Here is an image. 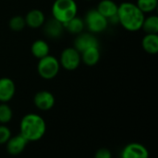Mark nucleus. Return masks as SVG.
I'll use <instances>...</instances> for the list:
<instances>
[{
	"mask_svg": "<svg viewBox=\"0 0 158 158\" xmlns=\"http://www.w3.org/2000/svg\"><path fill=\"white\" fill-rule=\"evenodd\" d=\"M8 27L10 28L11 31H16V32L23 31L24 28L26 27V22H25L24 18L19 15L12 17L8 21Z\"/></svg>",
	"mask_w": 158,
	"mask_h": 158,
	"instance_id": "nucleus-21",
	"label": "nucleus"
},
{
	"mask_svg": "<svg viewBox=\"0 0 158 158\" xmlns=\"http://www.w3.org/2000/svg\"><path fill=\"white\" fill-rule=\"evenodd\" d=\"M10 137H11V131L8 129V127L1 124L0 125V145L6 143Z\"/></svg>",
	"mask_w": 158,
	"mask_h": 158,
	"instance_id": "nucleus-23",
	"label": "nucleus"
},
{
	"mask_svg": "<svg viewBox=\"0 0 158 158\" xmlns=\"http://www.w3.org/2000/svg\"><path fill=\"white\" fill-rule=\"evenodd\" d=\"M13 117V112L11 107L6 103L0 104V123L5 125L8 123Z\"/></svg>",
	"mask_w": 158,
	"mask_h": 158,
	"instance_id": "nucleus-22",
	"label": "nucleus"
},
{
	"mask_svg": "<svg viewBox=\"0 0 158 158\" xmlns=\"http://www.w3.org/2000/svg\"><path fill=\"white\" fill-rule=\"evenodd\" d=\"M121 158H149V152L144 145L138 143H131L123 148Z\"/></svg>",
	"mask_w": 158,
	"mask_h": 158,
	"instance_id": "nucleus-9",
	"label": "nucleus"
},
{
	"mask_svg": "<svg viewBox=\"0 0 158 158\" xmlns=\"http://www.w3.org/2000/svg\"><path fill=\"white\" fill-rule=\"evenodd\" d=\"M85 1H92V0H85Z\"/></svg>",
	"mask_w": 158,
	"mask_h": 158,
	"instance_id": "nucleus-25",
	"label": "nucleus"
},
{
	"mask_svg": "<svg viewBox=\"0 0 158 158\" xmlns=\"http://www.w3.org/2000/svg\"><path fill=\"white\" fill-rule=\"evenodd\" d=\"M24 19L26 22V26L31 29H38L44 24L45 16L42 10L34 8V9L30 10L26 14Z\"/></svg>",
	"mask_w": 158,
	"mask_h": 158,
	"instance_id": "nucleus-13",
	"label": "nucleus"
},
{
	"mask_svg": "<svg viewBox=\"0 0 158 158\" xmlns=\"http://www.w3.org/2000/svg\"><path fill=\"white\" fill-rule=\"evenodd\" d=\"M118 23L128 31H138L142 30L145 14L141 11L136 4L131 2H123L118 9Z\"/></svg>",
	"mask_w": 158,
	"mask_h": 158,
	"instance_id": "nucleus-1",
	"label": "nucleus"
},
{
	"mask_svg": "<svg viewBox=\"0 0 158 158\" xmlns=\"http://www.w3.org/2000/svg\"><path fill=\"white\" fill-rule=\"evenodd\" d=\"M31 52L32 56L38 59H41L48 55H50V47L46 41L43 39L35 40L31 46Z\"/></svg>",
	"mask_w": 158,
	"mask_h": 158,
	"instance_id": "nucleus-16",
	"label": "nucleus"
},
{
	"mask_svg": "<svg viewBox=\"0 0 158 158\" xmlns=\"http://www.w3.org/2000/svg\"><path fill=\"white\" fill-rule=\"evenodd\" d=\"M80 53L91 47H99V41L91 32H81L74 40V46Z\"/></svg>",
	"mask_w": 158,
	"mask_h": 158,
	"instance_id": "nucleus-7",
	"label": "nucleus"
},
{
	"mask_svg": "<svg viewBox=\"0 0 158 158\" xmlns=\"http://www.w3.org/2000/svg\"><path fill=\"white\" fill-rule=\"evenodd\" d=\"M28 143L29 142L19 133V135H15L9 138V140L6 143V151L12 156H18L23 152Z\"/></svg>",
	"mask_w": 158,
	"mask_h": 158,
	"instance_id": "nucleus-12",
	"label": "nucleus"
},
{
	"mask_svg": "<svg viewBox=\"0 0 158 158\" xmlns=\"http://www.w3.org/2000/svg\"><path fill=\"white\" fill-rule=\"evenodd\" d=\"M51 12L53 18L64 25L77 16L78 5L75 0H55Z\"/></svg>",
	"mask_w": 158,
	"mask_h": 158,
	"instance_id": "nucleus-3",
	"label": "nucleus"
},
{
	"mask_svg": "<svg viewBox=\"0 0 158 158\" xmlns=\"http://www.w3.org/2000/svg\"><path fill=\"white\" fill-rule=\"evenodd\" d=\"M142 46L147 54L156 55L158 53V34H145L142 40Z\"/></svg>",
	"mask_w": 158,
	"mask_h": 158,
	"instance_id": "nucleus-17",
	"label": "nucleus"
},
{
	"mask_svg": "<svg viewBox=\"0 0 158 158\" xmlns=\"http://www.w3.org/2000/svg\"><path fill=\"white\" fill-rule=\"evenodd\" d=\"M84 25L91 33H101L108 27V20L101 15L97 9H90L83 19Z\"/></svg>",
	"mask_w": 158,
	"mask_h": 158,
	"instance_id": "nucleus-5",
	"label": "nucleus"
},
{
	"mask_svg": "<svg viewBox=\"0 0 158 158\" xmlns=\"http://www.w3.org/2000/svg\"><path fill=\"white\" fill-rule=\"evenodd\" d=\"M97 11L106 19L118 15V6L113 0H101L96 7Z\"/></svg>",
	"mask_w": 158,
	"mask_h": 158,
	"instance_id": "nucleus-14",
	"label": "nucleus"
},
{
	"mask_svg": "<svg viewBox=\"0 0 158 158\" xmlns=\"http://www.w3.org/2000/svg\"><path fill=\"white\" fill-rule=\"evenodd\" d=\"M43 26H44V33L51 39L60 38L65 31L64 25L61 22L57 21L56 19H55L54 18L45 21Z\"/></svg>",
	"mask_w": 158,
	"mask_h": 158,
	"instance_id": "nucleus-11",
	"label": "nucleus"
},
{
	"mask_svg": "<svg viewBox=\"0 0 158 158\" xmlns=\"http://www.w3.org/2000/svg\"><path fill=\"white\" fill-rule=\"evenodd\" d=\"M60 69L58 59L51 55H48L39 59L37 64V72L44 80H52L57 76Z\"/></svg>",
	"mask_w": 158,
	"mask_h": 158,
	"instance_id": "nucleus-4",
	"label": "nucleus"
},
{
	"mask_svg": "<svg viewBox=\"0 0 158 158\" xmlns=\"http://www.w3.org/2000/svg\"><path fill=\"white\" fill-rule=\"evenodd\" d=\"M94 158H112L111 152L106 148H101L96 153Z\"/></svg>",
	"mask_w": 158,
	"mask_h": 158,
	"instance_id": "nucleus-24",
	"label": "nucleus"
},
{
	"mask_svg": "<svg viewBox=\"0 0 158 158\" xmlns=\"http://www.w3.org/2000/svg\"><path fill=\"white\" fill-rule=\"evenodd\" d=\"M136 5L143 13H152L157 8L158 0H137Z\"/></svg>",
	"mask_w": 158,
	"mask_h": 158,
	"instance_id": "nucleus-20",
	"label": "nucleus"
},
{
	"mask_svg": "<svg viewBox=\"0 0 158 158\" xmlns=\"http://www.w3.org/2000/svg\"><path fill=\"white\" fill-rule=\"evenodd\" d=\"M60 67H62L66 70H75L79 68L81 59V53L75 49L74 47H68L65 48L61 55L60 58L58 59Z\"/></svg>",
	"mask_w": 158,
	"mask_h": 158,
	"instance_id": "nucleus-6",
	"label": "nucleus"
},
{
	"mask_svg": "<svg viewBox=\"0 0 158 158\" xmlns=\"http://www.w3.org/2000/svg\"><path fill=\"white\" fill-rule=\"evenodd\" d=\"M84 28H85V25H84L83 19L78 16L74 17L69 21L64 24V29L72 34H80L81 32L83 31Z\"/></svg>",
	"mask_w": 158,
	"mask_h": 158,
	"instance_id": "nucleus-18",
	"label": "nucleus"
},
{
	"mask_svg": "<svg viewBox=\"0 0 158 158\" xmlns=\"http://www.w3.org/2000/svg\"><path fill=\"white\" fill-rule=\"evenodd\" d=\"M20 134L28 142L41 140L46 131V124L42 117L37 114H27L20 121Z\"/></svg>",
	"mask_w": 158,
	"mask_h": 158,
	"instance_id": "nucleus-2",
	"label": "nucleus"
},
{
	"mask_svg": "<svg viewBox=\"0 0 158 158\" xmlns=\"http://www.w3.org/2000/svg\"><path fill=\"white\" fill-rule=\"evenodd\" d=\"M33 103L38 109L47 111L54 107L56 99L52 93L48 91H40L34 95Z\"/></svg>",
	"mask_w": 158,
	"mask_h": 158,
	"instance_id": "nucleus-8",
	"label": "nucleus"
},
{
	"mask_svg": "<svg viewBox=\"0 0 158 158\" xmlns=\"http://www.w3.org/2000/svg\"><path fill=\"white\" fill-rule=\"evenodd\" d=\"M100 49L99 47H91L81 53V59L88 67L95 66L100 60Z\"/></svg>",
	"mask_w": 158,
	"mask_h": 158,
	"instance_id": "nucleus-15",
	"label": "nucleus"
},
{
	"mask_svg": "<svg viewBox=\"0 0 158 158\" xmlns=\"http://www.w3.org/2000/svg\"><path fill=\"white\" fill-rule=\"evenodd\" d=\"M16 92V86L14 81L10 78H0V102H9Z\"/></svg>",
	"mask_w": 158,
	"mask_h": 158,
	"instance_id": "nucleus-10",
	"label": "nucleus"
},
{
	"mask_svg": "<svg viewBox=\"0 0 158 158\" xmlns=\"http://www.w3.org/2000/svg\"><path fill=\"white\" fill-rule=\"evenodd\" d=\"M142 29L146 34H157L158 33V17L156 15H151L145 17Z\"/></svg>",
	"mask_w": 158,
	"mask_h": 158,
	"instance_id": "nucleus-19",
	"label": "nucleus"
}]
</instances>
